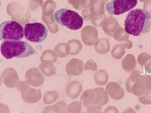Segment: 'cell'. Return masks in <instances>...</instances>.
I'll use <instances>...</instances> for the list:
<instances>
[{
	"label": "cell",
	"mask_w": 151,
	"mask_h": 113,
	"mask_svg": "<svg viewBox=\"0 0 151 113\" xmlns=\"http://www.w3.org/2000/svg\"><path fill=\"white\" fill-rule=\"evenodd\" d=\"M124 26L125 31L133 36L148 33L151 29V14L143 9H132L128 14Z\"/></svg>",
	"instance_id": "6da1fadb"
},
{
	"label": "cell",
	"mask_w": 151,
	"mask_h": 113,
	"mask_svg": "<svg viewBox=\"0 0 151 113\" xmlns=\"http://www.w3.org/2000/svg\"><path fill=\"white\" fill-rule=\"evenodd\" d=\"M1 54L6 59L24 58L36 54V50L25 41H6L1 46Z\"/></svg>",
	"instance_id": "7a4b0ae2"
},
{
	"label": "cell",
	"mask_w": 151,
	"mask_h": 113,
	"mask_svg": "<svg viewBox=\"0 0 151 113\" xmlns=\"http://www.w3.org/2000/svg\"><path fill=\"white\" fill-rule=\"evenodd\" d=\"M54 18L60 25L72 30H77L82 27L83 19L78 13L71 10L63 8L57 11Z\"/></svg>",
	"instance_id": "3957f363"
},
{
	"label": "cell",
	"mask_w": 151,
	"mask_h": 113,
	"mask_svg": "<svg viewBox=\"0 0 151 113\" xmlns=\"http://www.w3.org/2000/svg\"><path fill=\"white\" fill-rule=\"evenodd\" d=\"M24 36L23 26L14 21H6L0 24V40L21 41Z\"/></svg>",
	"instance_id": "277c9868"
},
{
	"label": "cell",
	"mask_w": 151,
	"mask_h": 113,
	"mask_svg": "<svg viewBox=\"0 0 151 113\" xmlns=\"http://www.w3.org/2000/svg\"><path fill=\"white\" fill-rule=\"evenodd\" d=\"M24 30L25 38L34 43H41L47 37V29L42 23H28L25 25Z\"/></svg>",
	"instance_id": "5b68a950"
},
{
	"label": "cell",
	"mask_w": 151,
	"mask_h": 113,
	"mask_svg": "<svg viewBox=\"0 0 151 113\" xmlns=\"http://www.w3.org/2000/svg\"><path fill=\"white\" fill-rule=\"evenodd\" d=\"M140 71L134 70L126 82L127 91L137 97H140L146 90L145 84L142 81L143 76Z\"/></svg>",
	"instance_id": "8992f818"
},
{
	"label": "cell",
	"mask_w": 151,
	"mask_h": 113,
	"mask_svg": "<svg viewBox=\"0 0 151 113\" xmlns=\"http://www.w3.org/2000/svg\"><path fill=\"white\" fill-rule=\"evenodd\" d=\"M137 3V0H112L106 4L105 9L111 15H119L134 8Z\"/></svg>",
	"instance_id": "52a82bcc"
},
{
	"label": "cell",
	"mask_w": 151,
	"mask_h": 113,
	"mask_svg": "<svg viewBox=\"0 0 151 113\" xmlns=\"http://www.w3.org/2000/svg\"><path fill=\"white\" fill-rule=\"evenodd\" d=\"M107 94L113 99L120 100L125 95L124 89L118 83L115 82H110L106 87Z\"/></svg>",
	"instance_id": "ba28073f"
},
{
	"label": "cell",
	"mask_w": 151,
	"mask_h": 113,
	"mask_svg": "<svg viewBox=\"0 0 151 113\" xmlns=\"http://www.w3.org/2000/svg\"><path fill=\"white\" fill-rule=\"evenodd\" d=\"M95 93V98L93 104L101 106L105 105L109 101V97L104 88L99 87L93 89Z\"/></svg>",
	"instance_id": "9c48e42d"
},
{
	"label": "cell",
	"mask_w": 151,
	"mask_h": 113,
	"mask_svg": "<svg viewBox=\"0 0 151 113\" xmlns=\"http://www.w3.org/2000/svg\"><path fill=\"white\" fill-rule=\"evenodd\" d=\"M137 62L133 55L129 54L124 57L122 62L123 69L127 72L131 73L134 70Z\"/></svg>",
	"instance_id": "30bf717a"
},
{
	"label": "cell",
	"mask_w": 151,
	"mask_h": 113,
	"mask_svg": "<svg viewBox=\"0 0 151 113\" xmlns=\"http://www.w3.org/2000/svg\"><path fill=\"white\" fill-rule=\"evenodd\" d=\"M95 82L97 85L104 86L109 79V75L106 70H99L95 73L94 77Z\"/></svg>",
	"instance_id": "8fae6325"
},
{
	"label": "cell",
	"mask_w": 151,
	"mask_h": 113,
	"mask_svg": "<svg viewBox=\"0 0 151 113\" xmlns=\"http://www.w3.org/2000/svg\"><path fill=\"white\" fill-rule=\"evenodd\" d=\"M110 44L106 40H99L95 46V49L99 54H104L109 52Z\"/></svg>",
	"instance_id": "7c38bea8"
},
{
	"label": "cell",
	"mask_w": 151,
	"mask_h": 113,
	"mask_svg": "<svg viewBox=\"0 0 151 113\" xmlns=\"http://www.w3.org/2000/svg\"><path fill=\"white\" fill-rule=\"evenodd\" d=\"M123 45L117 44L111 50L112 56L114 59H120L124 55L125 50Z\"/></svg>",
	"instance_id": "4fadbf2b"
},
{
	"label": "cell",
	"mask_w": 151,
	"mask_h": 113,
	"mask_svg": "<svg viewBox=\"0 0 151 113\" xmlns=\"http://www.w3.org/2000/svg\"><path fill=\"white\" fill-rule=\"evenodd\" d=\"M139 100L142 104H151V89L146 90L144 94L139 98Z\"/></svg>",
	"instance_id": "5bb4252c"
},
{
	"label": "cell",
	"mask_w": 151,
	"mask_h": 113,
	"mask_svg": "<svg viewBox=\"0 0 151 113\" xmlns=\"http://www.w3.org/2000/svg\"><path fill=\"white\" fill-rule=\"evenodd\" d=\"M85 104L89 105L92 104L94 101L95 93L94 91L92 90H88L85 94Z\"/></svg>",
	"instance_id": "9a60e30c"
},
{
	"label": "cell",
	"mask_w": 151,
	"mask_h": 113,
	"mask_svg": "<svg viewBox=\"0 0 151 113\" xmlns=\"http://www.w3.org/2000/svg\"><path fill=\"white\" fill-rule=\"evenodd\" d=\"M151 58V56L147 53H143L140 54L137 58L139 64L142 68L145 66L147 63Z\"/></svg>",
	"instance_id": "2e32d148"
},
{
	"label": "cell",
	"mask_w": 151,
	"mask_h": 113,
	"mask_svg": "<svg viewBox=\"0 0 151 113\" xmlns=\"http://www.w3.org/2000/svg\"><path fill=\"white\" fill-rule=\"evenodd\" d=\"M97 69V66L96 63L92 59H90L87 62L85 69H89L93 71H96Z\"/></svg>",
	"instance_id": "e0dca14e"
},
{
	"label": "cell",
	"mask_w": 151,
	"mask_h": 113,
	"mask_svg": "<svg viewBox=\"0 0 151 113\" xmlns=\"http://www.w3.org/2000/svg\"><path fill=\"white\" fill-rule=\"evenodd\" d=\"M142 81L145 84L146 90L151 89V76L144 75Z\"/></svg>",
	"instance_id": "ac0fdd59"
},
{
	"label": "cell",
	"mask_w": 151,
	"mask_h": 113,
	"mask_svg": "<svg viewBox=\"0 0 151 113\" xmlns=\"http://www.w3.org/2000/svg\"><path fill=\"white\" fill-rule=\"evenodd\" d=\"M101 106L96 105H92L89 108V112L92 113H101V110L102 109Z\"/></svg>",
	"instance_id": "d6986e66"
},
{
	"label": "cell",
	"mask_w": 151,
	"mask_h": 113,
	"mask_svg": "<svg viewBox=\"0 0 151 113\" xmlns=\"http://www.w3.org/2000/svg\"><path fill=\"white\" fill-rule=\"evenodd\" d=\"M104 113H119V111L115 107L110 106L106 109L105 110Z\"/></svg>",
	"instance_id": "ffe728a7"
},
{
	"label": "cell",
	"mask_w": 151,
	"mask_h": 113,
	"mask_svg": "<svg viewBox=\"0 0 151 113\" xmlns=\"http://www.w3.org/2000/svg\"><path fill=\"white\" fill-rule=\"evenodd\" d=\"M145 70L148 73L151 74V59L145 65Z\"/></svg>",
	"instance_id": "44dd1931"
}]
</instances>
